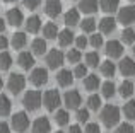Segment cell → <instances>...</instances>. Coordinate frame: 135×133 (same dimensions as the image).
I'll use <instances>...</instances> for the list:
<instances>
[{
	"mask_svg": "<svg viewBox=\"0 0 135 133\" xmlns=\"http://www.w3.org/2000/svg\"><path fill=\"white\" fill-rule=\"evenodd\" d=\"M120 116H122V111H120V108L115 106V104H106V106H103L101 108V113H99L101 123L104 125L106 128L118 126Z\"/></svg>",
	"mask_w": 135,
	"mask_h": 133,
	"instance_id": "1",
	"label": "cell"
},
{
	"mask_svg": "<svg viewBox=\"0 0 135 133\" xmlns=\"http://www.w3.org/2000/svg\"><path fill=\"white\" fill-rule=\"evenodd\" d=\"M43 104V94L40 90H27L22 97V106L27 111H38Z\"/></svg>",
	"mask_w": 135,
	"mask_h": 133,
	"instance_id": "2",
	"label": "cell"
},
{
	"mask_svg": "<svg viewBox=\"0 0 135 133\" xmlns=\"http://www.w3.org/2000/svg\"><path fill=\"white\" fill-rule=\"evenodd\" d=\"M60 104H62V96H60V92L56 89H48L43 92V106L48 111L55 113L60 108Z\"/></svg>",
	"mask_w": 135,
	"mask_h": 133,
	"instance_id": "3",
	"label": "cell"
},
{
	"mask_svg": "<svg viewBox=\"0 0 135 133\" xmlns=\"http://www.w3.org/2000/svg\"><path fill=\"white\" fill-rule=\"evenodd\" d=\"M24 87H26V77L22 73H17V72L10 73L9 79H7V89L12 94H19L24 90Z\"/></svg>",
	"mask_w": 135,
	"mask_h": 133,
	"instance_id": "4",
	"label": "cell"
},
{
	"mask_svg": "<svg viewBox=\"0 0 135 133\" xmlns=\"http://www.w3.org/2000/svg\"><path fill=\"white\" fill-rule=\"evenodd\" d=\"M45 62H46V65H48L51 70L62 68V66H63V62H65V55H63V51L53 48V50H50L48 53L45 55Z\"/></svg>",
	"mask_w": 135,
	"mask_h": 133,
	"instance_id": "5",
	"label": "cell"
},
{
	"mask_svg": "<svg viewBox=\"0 0 135 133\" xmlns=\"http://www.w3.org/2000/svg\"><path fill=\"white\" fill-rule=\"evenodd\" d=\"M10 128L17 133H24L29 128V116H27L24 111L12 114V120H10Z\"/></svg>",
	"mask_w": 135,
	"mask_h": 133,
	"instance_id": "6",
	"label": "cell"
},
{
	"mask_svg": "<svg viewBox=\"0 0 135 133\" xmlns=\"http://www.w3.org/2000/svg\"><path fill=\"white\" fill-rule=\"evenodd\" d=\"M29 82L34 87H43L48 82V70L43 66H34L29 73Z\"/></svg>",
	"mask_w": 135,
	"mask_h": 133,
	"instance_id": "7",
	"label": "cell"
},
{
	"mask_svg": "<svg viewBox=\"0 0 135 133\" xmlns=\"http://www.w3.org/2000/svg\"><path fill=\"white\" fill-rule=\"evenodd\" d=\"M63 104H65L67 108H70V109H79L80 104H82V96H80V92L77 89H70L67 90L65 94H63Z\"/></svg>",
	"mask_w": 135,
	"mask_h": 133,
	"instance_id": "8",
	"label": "cell"
},
{
	"mask_svg": "<svg viewBox=\"0 0 135 133\" xmlns=\"http://www.w3.org/2000/svg\"><path fill=\"white\" fill-rule=\"evenodd\" d=\"M116 22H120L122 26L128 27L130 24L135 22V7L133 5H127L118 9V17H116Z\"/></svg>",
	"mask_w": 135,
	"mask_h": 133,
	"instance_id": "9",
	"label": "cell"
},
{
	"mask_svg": "<svg viewBox=\"0 0 135 133\" xmlns=\"http://www.w3.org/2000/svg\"><path fill=\"white\" fill-rule=\"evenodd\" d=\"M24 14L21 9H17V7H12V9L7 10L5 14V22L9 24V26H14V27H19L24 24Z\"/></svg>",
	"mask_w": 135,
	"mask_h": 133,
	"instance_id": "10",
	"label": "cell"
},
{
	"mask_svg": "<svg viewBox=\"0 0 135 133\" xmlns=\"http://www.w3.org/2000/svg\"><path fill=\"white\" fill-rule=\"evenodd\" d=\"M123 51H125V48H123V44L120 43L118 39H109L108 43L104 44V53L108 55V58H122Z\"/></svg>",
	"mask_w": 135,
	"mask_h": 133,
	"instance_id": "11",
	"label": "cell"
},
{
	"mask_svg": "<svg viewBox=\"0 0 135 133\" xmlns=\"http://www.w3.org/2000/svg\"><path fill=\"white\" fill-rule=\"evenodd\" d=\"M31 131L33 133H51V121L48 116H38L31 123Z\"/></svg>",
	"mask_w": 135,
	"mask_h": 133,
	"instance_id": "12",
	"label": "cell"
},
{
	"mask_svg": "<svg viewBox=\"0 0 135 133\" xmlns=\"http://www.w3.org/2000/svg\"><path fill=\"white\" fill-rule=\"evenodd\" d=\"M118 70L123 77H132L135 75V60L130 57H125V58H120V63H118Z\"/></svg>",
	"mask_w": 135,
	"mask_h": 133,
	"instance_id": "13",
	"label": "cell"
},
{
	"mask_svg": "<svg viewBox=\"0 0 135 133\" xmlns=\"http://www.w3.org/2000/svg\"><path fill=\"white\" fill-rule=\"evenodd\" d=\"M98 27H99V33H101L103 36H104V34H113L116 31V19L111 17V16H106L98 22Z\"/></svg>",
	"mask_w": 135,
	"mask_h": 133,
	"instance_id": "14",
	"label": "cell"
},
{
	"mask_svg": "<svg viewBox=\"0 0 135 133\" xmlns=\"http://www.w3.org/2000/svg\"><path fill=\"white\" fill-rule=\"evenodd\" d=\"M62 10H63V5L60 0H46L45 2V14L51 19L58 17L62 14Z\"/></svg>",
	"mask_w": 135,
	"mask_h": 133,
	"instance_id": "15",
	"label": "cell"
},
{
	"mask_svg": "<svg viewBox=\"0 0 135 133\" xmlns=\"http://www.w3.org/2000/svg\"><path fill=\"white\" fill-rule=\"evenodd\" d=\"M34 63H36V60H34V55L29 53V51H21L19 55H17V65L21 66L22 70H33L34 68Z\"/></svg>",
	"mask_w": 135,
	"mask_h": 133,
	"instance_id": "16",
	"label": "cell"
},
{
	"mask_svg": "<svg viewBox=\"0 0 135 133\" xmlns=\"http://www.w3.org/2000/svg\"><path fill=\"white\" fill-rule=\"evenodd\" d=\"M24 24H26V33H31V34H36L41 31V27H43V22H41V17L40 16H31L27 17L26 21H24Z\"/></svg>",
	"mask_w": 135,
	"mask_h": 133,
	"instance_id": "17",
	"label": "cell"
},
{
	"mask_svg": "<svg viewBox=\"0 0 135 133\" xmlns=\"http://www.w3.org/2000/svg\"><path fill=\"white\" fill-rule=\"evenodd\" d=\"M74 73L70 72V70H67V68H60L58 70V73H56V84H58L60 87H69V85H72V82H74Z\"/></svg>",
	"mask_w": 135,
	"mask_h": 133,
	"instance_id": "18",
	"label": "cell"
},
{
	"mask_svg": "<svg viewBox=\"0 0 135 133\" xmlns=\"http://www.w3.org/2000/svg\"><path fill=\"white\" fill-rule=\"evenodd\" d=\"M63 22H65V26L69 27H74V26H79L80 22V12L77 9H69L65 12V16H63Z\"/></svg>",
	"mask_w": 135,
	"mask_h": 133,
	"instance_id": "19",
	"label": "cell"
},
{
	"mask_svg": "<svg viewBox=\"0 0 135 133\" xmlns=\"http://www.w3.org/2000/svg\"><path fill=\"white\" fill-rule=\"evenodd\" d=\"M56 39H58V44H60L62 48H67V46H70V44L74 43V39H75V34H74L72 31L67 27V29L58 31V36H56Z\"/></svg>",
	"mask_w": 135,
	"mask_h": 133,
	"instance_id": "20",
	"label": "cell"
},
{
	"mask_svg": "<svg viewBox=\"0 0 135 133\" xmlns=\"http://www.w3.org/2000/svg\"><path fill=\"white\" fill-rule=\"evenodd\" d=\"M133 92H135V84L132 82V80H123V82L118 85V89H116V94H120L123 99L132 97Z\"/></svg>",
	"mask_w": 135,
	"mask_h": 133,
	"instance_id": "21",
	"label": "cell"
},
{
	"mask_svg": "<svg viewBox=\"0 0 135 133\" xmlns=\"http://www.w3.org/2000/svg\"><path fill=\"white\" fill-rule=\"evenodd\" d=\"M10 44H12V48H16V50H22L27 44V34L21 33V31H16V33L12 34V38H10Z\"/></svg>",
	"mask_w": 135,
	"mask_h": 133,
	"instance_id": "22",
	"label": "cell"
},
{
	"mask_svg": "<svg viewBox=\"0 0 135 133\" xmlns=\"http://www.w3.org/2000/svg\"><path fill=\"white\" fill-rule=\"evenodd\" d=\"M98 0H79V7H77V10L79 12H84V14H94L96 10H98Z\"/></svg>",
	"mask_w": 135,
	"mask_h": 133,
	"instance_id": "23",
	"label": "cell"
},
{
	"mask_svg": "<svg viewBox=\"0 0 135 133\" xmlns=\"http://www.w3.org/2000/svg\"><path fill=\"white\" fill-rule=\"evenodd\" d=\"M31 53L34 57H43V55H46V41L43 38L33 39V43H31Z\"/></svg>",
	"mask_w": 135,
	"mask_h": 133,
	"instance_id": "24",
	"label": "cell"
},
{
	"mask_svg": "<svg viewBox=\"0 0 135 133\" xmlns=\"http://www.w3.org/2000/svg\"><path fill=\"white\" fill-rule=\"evenodd\" d=\"M82 84H84V89L92 92V90H96L99 85H101V80H99V77L94 75V73H87V75L82 79Z\"/></svg>",
	"mask_w": 135,
	"mask_h": 133,
	"instance_id": "25",
	"label": "cell"
},
{
	"mask_svg": "<svg viewBox=\"0 0 135 133\" xmlns=\"http://www.w3.org/2000/svg\"><path fill=\"white\" fill-rule=\"evenodd\" d=\"M99 72H101V75L108 77V79H113L116 73V65L111 60H104L99 63Z\"/></svg>",
	"mask_w": 135,
	"mask_h": 133,
	"instance_id": "26",
	"label": "cell"
},
{
	"mask_svg": "<svg viewBox=\"0 0 135 133\" xmlns=\"http://www.w3.org/2000/svg\"><path fill=\"white\" fill-rule=\"evenodd\" d=\"M10 111H12V101H10V97L5 96V94H0V118L9 116Z\"/></svg>",
	"mask_w": 135,
	"mask_h": 133,
	"instance_id": "27",
	"label": "cell"
},
{
	"mask_svg": "<svg viewBox=\"0 0 135 133\" xmlns=\"http://www.w3.org/2000/svg\"><path fill=\"white\" fill-rule=\"evenodd\" d=\"M43 38L45 39H55L56 36H58V26H56L55 22H46V24H43Z\"/></svg>",
	"mask_w": 135,
	"mask_h": 133,
	"instance_id": "28",
	"label": "cell"
},
{
	"mask_svg": "<svg viewBox=\"0 0 135 133\" xmlns=\"http://www.w3.org/2000/svg\"><path fill=\"white\" fill-rule=\"evenodd\" d=\"M116 89H118V87L115 85L113 80H106L104 84H101V96L104 97V99H111L116 94Z\"/></svg>",
	"mask_w": 135,
	"mask_h": 133,
	"instance_id": "29",
	"label": "cell"
},
{
	"mask_svg": "<svg viewBox=\"0 0 135 133\" xmlns=\"http://www.w3.org/2000/svg\"><path fill=\"white\" fill-rule=\"evenodd\" d=\"M99 7H101L103 12L113 14L120 9V0H101V2H99Z\"/></svg>",
	"mask_w": 135,
	"mask_h": 133,
	"instance_id": "30",
	"label": "cell"
},
{
	"mask_svg": "<svg viewBox=\"0 0 135 133\" xmlns=\"http://www.w3.org/2000/svg\"><path fill=\"white\" fill-rule=\"evenodd\" d=\"M79 27L82 29V33H89L92 34L96 31V27H98V22H96L94 17H86V19H82L79 22Z\"/></svg>",
	"mask_w": 135,
	"mask_h": 133,
	"instance_id": "31",
	"label": "cell"
},
{
	"mask_svg": "<svg viewBox=\"0 0 135 133\" xmlns=\"http://www.w3.org/2000/svg\"><path fill=\"white\" fill-rule=\"evenodd\" d=\"M120 43L122 44H133L135 43V29L125 27V29L120 33Z\"/></svg>",
	"mask_w": 135,
	"mask_h": 133,
	"instance_id": "32",
	"label": "cell"
},
{
	"mask_svg": "<svg viewBox=\"0 0 135 133\" xmlns=\"http://www.w3.org/2000/svg\"><path fill=\"white\" fill-rule=\"evenodd\" d=\"M99 63H101V58H99L98 51H89V53H86V65H87V68H98Z\"/></svg>",
	"mask_w": 135,
	"mask_h": 133,
	"instance_id": "33",
	"label": "cell"
},
{
	"mask_svg": "<svg viewBox=\"0 0 135 133\" xmlns=\"http://www.w3.org/2000/svg\"><path fill=\"white\" fill-rule=\"evenodd\" d=\"M53 118H55L56 125H60V126H65V125H69V121H70V114H69L67 109H56Z\"/></svg>",
	"mask_w": 135,
	"mask_h": 133,
	"instance_id": "34",
	"label": "cell"
},
{
	"mask_svg": "<svg viewBox=\"0 0 135 133\" xmlns=\"http://www.w3.org/2000/svg\"><path fill=\"white\" fill-rule=\"evenodd\" d=\"M101 108H103L101 96H98V94H92V96L87 97V109H89V111H99Z\"/></svg>",
	"mask_w": 135,
	"mask_h": 133,
	"instance_id": "35",
	"label": "cell"
},
{
	"mask_svg": "<svg viewBox=\"0 0 135 133\" xmlns=\"http://www.w3.org/2000/svg\"><path fill=\"white\" fill-rule=\"evenodd\" d=\"M12 55L7 53V51H0V70L2 72H5V70H9L10 66H12Z\"/></svg>",
	"mask_w": 135,
	"mask_h": 133,
	"instance_id": "36",
	"label": "cell"
},
{
	"mask_svg": "<svg viewBox=\"0 0 135 133\" xmlns=\"http://www.w3.org/2000/svg\"><path fill=\"white\" fill-rule=\"evenodd\" d=\"M123 114H125L127 120H135V101L130 99L125 103V106H123Z\"/></svg>",
	"mask_w": 135,
	"mask_h": 133,
	"instance_id": "37",
	"label": "cell"
},
{
	"mask_svg": "<svg viewBox=\"0 0 135 133\" xmlns=\"http://www.w3.org/2000/svg\"><path fill=\"white\" fill-rule=\"evenodd\" d=\"M80 58H82V53H80V50H77V48H70L69 53L65 55V60L69 62V63H79Z\"/></svg>",
	"mask_w": 135,
	"mask_h": 133,
	"instance_id": "38",
	"label": "cell"
},
{
	"mask_svg": "<svg viewBox=\"0 0 135 133\" xmlns=\"http://www.w3.org/2000/svg\"><path fill=\"white\" fill-rule=\"evenodd\" d=\"M75 118H77V121H79V123H89L91 111L87 109V108H79V109H77Z\"/></svg>",
	"mask_w": 135,
	"mask_h": 133,
	"instance_id": "39",
	"label": "cell"
},
{
	"mask_svg": "<svg viewBox=\"0 0 135 133\" xmlns=\"http://www.w3.org/2000/svg\"><path fill=\"white\" fill-rule=\"evenodd\" d=\"M104 38H103V34L101 33H92L91 34V38H89V44L92 48H101L103 44H104Z\"/></svg>",
	"mask_w": 135,
	"mask_h": 133,
	"instance_id": "40",
	"label": "cell"
},
{
	"mask_svg": "<svg viewBox=\"0 0 135 133\" xmlns=\"http://www.w3.org/2000/svg\"><path fill=\"white\" fill-rule=\"evenodd\" d=\"M74 77L75 79H84V77L87 75V65H84V63H77V66L74 68Z\"/></svg>",
	"mask_w": 135,
	"mask_h": 133,
	"instance_id": "41",
	"label": "cell"
},
{
	"mask_svg": "<svg viewBox=\"0 0 135 133\" xmlns=\"http://www.w3.org/2000/svg\"><path fill=\"white\" fill-rule=\"evenodd\" d=\"M74 43H75V48H77V50H84V48L89 44V38H86L84 34H80V36H75Z\"/></svg>",
	"mask_w": 135,
	"mask_h": 133,
	"instance_id": "42",
	"label": "cell"
},
{
	"mask_svg": "<svg viewBox=\"0 0 135 133\" xmlns=\"http://www.w3.org/2000/svg\"><path fill=\"white\" fill-rule=\"evenodd\" d=\"M115 133H135V128H133V125H130V123H122V125L116 126Z\"/></svg>",
	"mask_w": 135,
	"mask_h": 133,
	"instance_id": "43",
	"label": "cell"
},
{
	"mask_svg": "<svg viewBox=\"0 0 135 133\" xmlns=\"http://www.w3.org/2000/svg\"><path fill=\"white\" fill-rule=\"evenodd\" d=\"M22 5L29 10H36L41 5V0H22Z\"/></svg>",
	"mask_w": 135,
	"mask_h": 133,
	"instance_id": "44",
	"label": "cell"
},
{
	"mask_svg": "<svg viewBox=\"0 0 135 133\" xmlns=\"http://www.w3.org/2000/svg\"><path fill=\"white\" fill-rule=\"evenodd\" d=\"M84 133H101V126L98 123H86Z\"/></svg>",
	"mask_w": 135,
	"mask_h": 133,
	"instance_id": "45",
	"label": "cell"
},
{
	"mask_svg": "<svg viewBox=\"0 0 135 133\" xmlns=\"http://www.w3.org/2000/svg\"><path fill=\"white\" fill-rule=\"evenodd\" d=\"M10 44V39L5 36V34H0V51H5Z\"/></svg>",
	"mask_w": 135,
	"mask_h": 133,
	"instance_id": "46",
	"label": "cell"
},
{
	"mask_svg": "<svg viewBox=\"0 0 135 133\" xmlns=\"http://www.w3.org/2000/svg\"><path fill=\"white\" fill-rule=\"evenodd\" d=\"M0 133H12L10 125H7L5 121H0Z\"/></svg>",
	"mask_w": 135,
	"mask_h": 133,
	"instance_id": "47",
	"label": "cell"
},
{
	"mask_svg": "<svg viewBox=\"0 0 135 133\" xmlns=\"http://www.w3.org/2000/svg\"><path fill=\"white\" fill-rule=\"evenodd\" d=\"M69 133H84V131H82V128H80V125H70Z\"/></svg>",
	"mask_w": 135,
	"mask_h": 133,
	"instance_id": "48",
	"label": "cell"
},
{
	"mask_svg": "<svg viewBox=\"0 0 135 133\" xmlns=\"http://www.w3.org/2000/svg\"><path fill=\"white\" fill-rule=\"evenodd\" d=\"M5 19H2V17H0V34H3V31H5Z\"/></svg>",
	"mask_w": 135,
	"mask_h": 133,
	"instance_id": "49",
	"label": "cell"
},
{
	"mask_svg": "<svg viewBox=\"0 0 135 133\" xmlns=\"http://www.w3.org/2000/svg\"><path fill=\"white\" fill-rule=\"evenodd\" d=\"M2 87H3V80H2V77H0V90H2Z\"/></svg>",
	"mask_w": 135,
	"mask_h": 133,
	"instance_id": "50",
	"label": "cell"
},
{
	"mask_svg": "<svg viewBox=\"0 0 135 133\" xmlns=\"http://www.w3.org/2000/svg\"><path fill=\"white\" fill-rule=\"evenodd\" d=\"M132 53H133V58H135V43H133V48H132Z\"/></svg>",
	"mask_w": 135,
	"mask_h": 133,
	"instance_id": "51",
	"label": "cell"
},
{
	"mask_svg": "<svg viewBox=\"0 0 135 133\" xmlns=\"http://www.w3.org/2000/svg\"><path fill=\"white\" fill-rule=\"evenodd\" d=\"M3 2H16V0H3Z\"/></svg>",
	"mask_w": 135,
	"mask_h": 133,
	"instance_id": "52",
	"label": "cell"
},
{
	"mask_svg": "<svg viewBox=\"0 0 135 133\" xmlns=\"http://www.w3.org/2000/svg\"><path fill=\"white\" fill-rule=\"evenodd\" d=\"M55 133H65V131H62V130H60V131H55Z\"/></svg>",
	"mask_w": 135,
	"mask_h": 133,
	"instance_id": "53",
	"label": "cell"
},
{
	"mask_svg": "<svg viewBox=\"0 0 135 133\" xmlns=\"http://www.w3.org/2000/svg\"><path fill=\"white\" fill-rule=\"evenodd\" d=\"M130 2H135V0H130Z\"/></svg>",
	"mask_w": 135,
	"mask_h": 133,
	"instance_id": "54",
	"label": "cell"
}]
</instances>
